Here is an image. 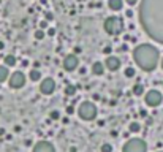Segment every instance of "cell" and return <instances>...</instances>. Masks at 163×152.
<instances>
[{"label": "cell", "instance_id": "6da1fadb", "mask_svg": "<svg viewBox=\"0 0 163 152\" xmlns=\"http://www.w3.org/2000/svg\"><path fill=\"white\" fill-rule=\"evenodd\" d=\"M139 22L154 41L163 44V0H141Z\"/></svg>", "mask_w": 163, "mask_h": 152}, {"label": "cell", "instance_id": "7a4b0ae2", "mask_svg": "<svg viewBox=\"0 0 163 152\" xmlns=\"http://www.w3.org/2000/svg\"><path fill=\"white\" fill-rule=\"evenodd\" d=\"M133 59H135V62L138 64L139 68H143L144 71H152L158 65L160 52L155 46L144 43V44H139V46L135 48Z\"/></svg>", "mask_w": 163, "mask_h": 152}, {"label": "cell", "instance_id": "3957f363", "mask_svg": "<svg viewBox=\"0 0 163 152\" xmlns=\"http://www.w3.org/2000/svg\"><path fill=\"white\" fill-rule=\"evenodd\" d=\"M105 30L108 35H120L124 32V19L119 16H109L105 19Z\"/></svg>", "mask_w": 163, "mask_h": 152}, {"label": "cell", "instance_id": "277c9868", "mask_svg": "<svg viewBox=\"0 0 163 152\" xmlns=\"http://www.w3.org/2000/svg\"><path fill=\"white\" fill-rule=\"evenodd\" d=\"M78 114L82 121H94L97 117V106L92 101H84L78 108Z\"/></svg>", "mask_w": 163, "mask_h": 152}, {"label": "cell", "instance_id": "5b68a950", "mask_svg": "<svg viewBox=\"0 0 163 152\" xmlns=\"http://www.w3.org/2000/svg\"><path fill=\"white\" fill-rule=\"evenodd\" d=\"M146 151H147V144L141 138L128 139L122 147V152H146Z\"/></svg>", "mask_w": 163, "mask_h": 152}, {"label": "cell", "instance_id": "8992f818", "mask_svg": "<svg viewBox=\"0 0 163 152\" xmlns=\"http://www.w3.org/2000/svg\"><path fill=\"white\" fill-rule=\"evenodd\" d=\"M163 101V97L158 90H149L146 94V105L150 106V108H157Z\"/></svg>", "mask_w": 163, "mask_h": 152}, {"label": "cell", "instance_id": "52a82bcc", "mask_svg": "<svg viewBox=\"0 0 163 152\" xmlns=\"http://www.w3.org/2000/svg\"><path fill=\"white\" fill-rule=\"evenodd\" d=\"M10 87L13 89H19L25 84V74L22 71H14L13 74H10Z\"/></svg>", "mask_w": 163, "mask_h": 152}, {"label": "cell", "instance_id": "ba28073f", "mask_svg": "<svg viewBox=\"0 0 163 152\" xmlns=\"http://www.w3.org/2000/svg\"><path fill=\"white\" fill-rule=\"evenodd\" d=\"M79 65V60H78V56L75 54H68L65 56L63 59V70L65 71H75Z\"/></svg>", "mask_w": 163, "mask_h": 152}, {"label": "cell", "instance_id": "9c48e42d", "mask_svg": "<svg viewBox=\"0 0 163 152\" xmlns=\"http://www.w3.org/2000/svg\"><path fill=\"white\" fill-rule=\"evenodd\" d=\"M54 89H55V82H54V79H52V78L43 79L41 84H40V92L43 95H51L52 92H54Z\"/></svg>", "mask_w": 163, "mask_h": 152}, {"label": "cell", "instance_id": "30bf717a", "mask_svg": "<svg viewBox=\"0 0 163 152\" xmlns=\"http://www.w3.org/2000/svg\"><path fill=\"white\" fill-rule=\"evenodd\" d=\"M32 152H55V149L49 141H38L37 144L33 146Z\"/></svg>", "mask_w": 163, "mask_h": 152}, {"label": "cell", "instance_id": "8fae6325", "mask_svg": "<svg viewBox=\"0 0 163 152\" xmlns=\"http://www.w3.org/2000/svg\"><path fill=\"white\" fill-rule=\"evenodd\" d=\"M105 65L109 71H117L120 68V60L117 57H114V56H108L105 60Z\"/></svg>", "mask_w": 163, "mask_h": 152}, {"label": "cell", "instance_id": "7c38bea8", "mask_svg": "<svg viewBox=\"0 0 163 152\" xmlns=\"http://www.w3.org/2000/svg\"><path fill=\"white\" fill-rule=\"evenodd\" d=\"M92 71H94L95 76H103V73H105V64H102V62H95L94 67H92Z\"/></svg>", "mask_w": 163, "mask_h": 152}, {"label": "cell", "instance_id": "4fadbf2b", "mask_svg": "<svg viewBox=\"0 0 163 152\" xmlns=\"http://www.w3.org/2000/svg\"><path fill=\"white\" fill-rule=\"evenodd\" d=\"M122 5H124L122 0H108V7L114 11H119L122 8Z\"/></svg>", "mask_w": 163, "mask_h": 152}, {"label": "cell", "instance_id": "5bb4252c", "mask_svg": "<svg viewBox=\"0 0 163 152\" xmlns=\"http://www.w3.org/2000/svg\"><path fill=\"white\" fill-rule=\"evenodd\" d=\"M3 62H5V67H14L16 65V57H14L13 54H8V56H5V59H3Z\"/></svg>", "mask_w": 163, "mask_h": 152}, {"label": "cell", "instance_id": "9a60e30c", "mask_svg": "<svg viewBox=\"0 0 163 152\" xmlns=\"http://www.w3.org/2000/svg\"><path fill=\"white\" fill-rule=\"evenodd\" d=\"M128 130H130V133H139L141 132V125H139L136 121H133V122L128 124Z\"/></svg>", "mask_w": 163, "mask_h": 152}, {"label": "cell", "instance_id": "2e32d148", "mask_svg": "<svg viewBox=\"0 0 163 152\" xmlns=\"http://www.w3.org/2000/svg\"><path fill=\"white\" fill-rule=\"evenodd\" d=\"M10 76V71H8L7 67H0V82H5Z\"/></svg>", "mask_w": 163, "mask_h": 152}, {"label": "cell", "instance_id": "e0dca14e", "mask_svg": "<svg viewBox=\"0 0 163 152\" xmlns=\"http://www.w3.org/2000/svg\"><path fill=\"white\" fill-rule=\"evenodd\" d=\"M29 78H30L32 81H40V79H41V73H40V70H33V68H32L30 73H29Z\"/></svg>", "mask_w": 163, "mask_h": 152}, {"label": "cell", "instance_id": "ac0fdd59", "mask_svg": "<svg viewBox=\"0 0 163 152\" xmlns=\"http://www.w3.org/2000/svg\"><path fill=\"white\" fill-rule=\"evenodd\" d=\"M133 94L136 95V97H139V95H143L144 94V87H143V84H135L133 86Z\"/></svg>", "mask_w": 163, "mask_h": 152}, {"label": "cell", "instance_id": "d6986e66", "mask_svg": "<svg viewBox=\"0 0 163 152\" xmlns=\"http://www.w3.org/2000/svg\"><path fill=\"white\" fill-rule=\"evenodd\" d=\"M76 94V87L73 84H68L67 87H65V95H68V97H73V95Z\"/></svg>", "mask_w": 163, "mask_h": 152}, {"label": "cell", "instance_id": "ffe728a7", "mask_svg": "<svg viewBox=\"0 0 163 152\" xmlns=\"http://www.w3.org/2000/svg\"><path fill=\"white\" fill-rule=\"evenodd\" d=\"M135 74H136V71H135L133 67H127L125 71H124V76H127V78H133Z\"/></svg>", "mask_w": 163, "mask_h": 152}, {"label": "cell", "instance_id": "44dd1931", "mask_svg": "<svg viewBox=\"0 0 163 152\" xmlns=\"http://www.w3.org/2000/svg\"><path fill=\"white\" fill-rule=\"evenodd\" d=\"M100 152H112V146L109 144V143H105V144H102V147H100Z\"/></svg>", "mask_w": 163, "mask_h": 152}, {"label": "cell", "instance_id": "7402d4cb", "mask_svg": "<svg viewBox=\"0 0 163 152\" xmlns=\"http://www.w3.org/2000/svg\"><path fill=\"white\" fill-rule=\"evenodd\" d=\"M49 117H51L52 121H59V119H60V112H59L57 109H54V111L49 112Z\"/></svg>", "mask_w": 163, "mask_h": 152}, {"label": "cell", "instance_id": "603a6c76", "mask_svg": "<svg viewBox=\"0 0 163 152\" xmlns=\"http://www.w3.org/2000/svg\"><path fill=\"white\" fill-rule=\"evenodd\" d=\"M33 37L37 38V40H43V38H44V30H40V29H38V30H35Z\"/></svg>", "mask_w": 163, "mask_h": 152}, {"label": "cell", "instance_id": "cb8c5ba5", "mask_svg": "<svg viewBox=\"0 0 163 152\" xmlns=\"http://www.w3.org/2000/svg\"><path fill=\"white\" fill-rule=\"evenodd\" d=\"M52 19H54V14H52L51 11H46V13H44V21L49 22V21H52Z\"/></svg>", "mask_w": 163, "mask_h": 152}, {"label": "cell", "instance_id": "d4e9b609", "mask_svg": "<svg viewBox=\"0 0 163 152\" xmlns=\"http://www.w3.org/2000/svg\"><path fill=\"white\" fill-rule=\"evenodd\" d=\"M111 51H112L111 46H105V48H103V52H105L106 56H111Z\"/></svg>", "mask_w": 163, "mask_h": 152}, {"label": "cell", "instance_id": "484cf974", "mask_svg": "<svg viewBox=\"0 0 163 152\" xmlns=\"http://www.w3.org/2000/svg\"><path fill=\"white\" fill-rule=\"evenodd\" d=\"M46 29H48V22H46V21H41L40 22V30H46Z\"/></svg>", "mask_w": 163, "mask_h": 152}, {"label": "cell", "instance_id": "4316f807", "mask_svg": "<svg viewBox=\"0 0 163 152\" xmlns=\"http://www.w3.org/2000/svg\"><path fill=\"white\" fill-rule=\"evenodd\" d=\"M75 112V106H67V114H73Z\"/></svg>", "mask_w": 163, "mask_h": 152}, {"label": "cell", "instance_id": "83f0119b", "mask_svg": "<svg viewBox=\"0 0 163 152\" xmlns=\"http://www.w3.org/2000/svg\"><path fill=\"white\" fill-rule=\"evenodd\" d=\"M119 51L120 52H125V51H128V46H127V44H122V46L119 48Z\"/></svg>", "mask_w": 163, "mask_h": 152}, {"label": "cell", "instance_id": "f1b7e54d", "mask_svg": "<svg viewBox=\"0 0 163 152\" xmlns=\"http://www.w3.org/2000/svg\"><path fill=\"white\" fill-rule=\"evenodd\" d=\"M125 2L130 5V7H133V5H136V3H138V0H125Z\"/></svg>", "mask_w": 163, "mask_h": 152}, {"label": "cell", "instance_id": "f546056e", "mask_svg": "<svg viewBox=\"0 0 163 152\" xmlns=\"http://www.w3.org/2000/svg\"><path fill=\"white\" fill-rule=\"evenodd\" d=\"M48 35H49V37H54V35H55V29H48Z\"/></svg>", "mask_w": 163, "mask_h": 152}, {"label": "cell", "instance_id": "4dcf8cb0", "mask_svg": "<svg viewBox=\"0 0 163 152\" xmlns=\"http://www.w3.org/2000/svg\"><path fill=\"white\" fill-rule=\"evenodd\" d=\"M125 16L127 17H133V10H127L125 11Z\"/></svg>", "mask_w": 163, "mask_h": 152}, {"label": "cell", "instance_id": "1f68e13d", "mask_svg": "<svg viewBox=\"0 0 163 152\" xmlns=\"http://www.w3.org/2000/svg\"><path fill=\"white\" fill-rule=\"evenodd\" d=\"M73 52H75V56H76V54H81V52H82V49H81V48H79V46H76Z\"/></svg>", "mask_w": 163, "mask_h": 152}, {"label": "cell", "instance_id": "d6a6232c", "mask_svg": "<svg viewBox=\"0 0 163 152\" xmlns=\"http://www.w3.org/2000/svg\"><path fill=\"white\" fill-rule=\"evenodd\" d=\"M139 116H141V117H146V116H147L146 109H141V111H139Z\"/></svg>", "mask_w": 163, "mask_h": 152}, {"label": "cell", "instance_id": "836d02e7", "mask_svg": "<svg viewBox=\"0 0 163 152\" xmlns=\"http://www.w3.org/2000/svg\"><path fill=\"white\" fill-rule=\"evenodd\" d=\"M40 62H33V70H38V68H40Z\"/></svg>", "mask_w": 163, "mask_h": 152}, {"label": "cell", "instance_id": "e575fe53", "mask_svg": "<svg viewBox=\"0 0 163 152\" xmlns=\"http://www.w3.org/2000/svg\"><path fill=\"white\" fill-rule=\"evenodd\" d=\"M22 67H29V60H27V59H24V60H22Z\"/></svg>", "mask_w": 163, "mask_h": 152}, {"label": "cell", "instance_id": "d590c367", "mask_svg": "<svg viewBox=\"0 0 163 152\" xmlns=\"http://www.w3.org/2000/svg\"><path fill=\"white\" fill-rule=\"evenodd\" d=\"M14 132H16V133L21 132V125H16V127H14Z\"/></svg>", "mask_w": 163, "mask_h": 152}, {"label": "cell", "instance_id": "8d00e7d4", "mask_svg": "<svg viewBox=\"0 0 163 152\" xmlns=\"http://www.w3.org/2000/svg\"><path fill=\"white\" fill-rule=\"evenodd\" d=\"M124 40H125V41H130V40H132V35H125V37H124Z\"/></svg>", "mask_w": 163, "mask_h": 152}, {"label": "cell", "instance_id": "74e56055", "mask_svg": "<svg viewBox=\"0 0 163 152\" xmlns=\"http://www.w3.org/2000/svg\"><path fill=\"white\" fill-rule=\"evenodd\" d=\"M25 146H32V139H25Z\"/></svg>", "mask_w": 163, "mask_h": 152}, {"label": "cell", "instance_id": "f35d334b", "mask_svg": "<svg viewBox=\"0 0 163 152\" xmlns=\"http://www.w3.org/2000/svg\"><path fill=\"white\" fill-rule=\"evenodd\" d=\"M79 73H81V74H86V68H84V67H82V68H81V70H79Z\"/></svg>", "mask_w": 163, "mask_h": 152}, {"label": "cell", "instance_id": "ab89813d", "mask_svg": "<svg viewBox=\"0 0 163 152\" xmlns=\"http://www.w3.org/2000/svg\"><path fill=\"white\" fill-rule=\"evenodd\" d=\"M76 151H78V149H76V147H73V146L70 147V152H76Z\"/></svg>", "mask_w": 163, "mask_h": 152}, {"label": "cell", "instance_id": "60d3db41", "mask_svg": "<svg viewBox=\"0 0 163 152\" xmlns=\"http://www.w3.org/2000/svg\"><path fill=\"white\" fill-rule=\"evenodd\" d=\"M3 48H5V43L3 41H0V49H3Z\"/></svg>", "mask_w": 163, "mask_h": 152}, {"label": "cell", "instance_id": "b9f144b4", "mask_svg": "<svg viewBox=\"0 0 163 152\" xmlns=\"http://www.w3.org/2000/svg\"><path fill=\"white\" fill-rule=\"evenodd\" d=\"M160 65H162V68H163V57H162V64H160Z\"/></svg>", "mask_w": 163, "mask_h": 152}, {"label": "cell", "instance_id": "7bdbcfd3", "mask_svg": "<svg viewBox=\"0 0 163 152\" xmlns=\"http://www.w3.org/2000/svg\"><path fill=\"white\" fill-rule=\"evenodd\" d=\"M160 152H163V151H160Z\"/></svg>", "mask_w": 163, "mask_h": 152}]
</instances>
